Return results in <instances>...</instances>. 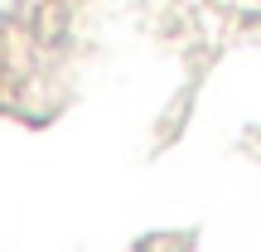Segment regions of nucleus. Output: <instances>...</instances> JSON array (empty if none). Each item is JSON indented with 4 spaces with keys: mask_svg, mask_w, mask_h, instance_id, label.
Listing matches in <instances>:
<instances>
[]
</instances>
